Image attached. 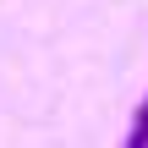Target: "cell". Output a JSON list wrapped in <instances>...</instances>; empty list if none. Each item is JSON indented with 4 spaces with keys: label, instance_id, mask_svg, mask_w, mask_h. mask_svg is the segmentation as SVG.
Listing matches in <instances>:
<instances>
[{
    "label": "cell",
    "instance_id": "1",
    "mask_svg": "<svg viewBox=\"0 0 148 148\" xmlns=\"http://www.w3.org/2000/svg\"><path fill=\"white\" fill-rule=\"evenodd\" d=\"M121 148H148V99L137 104V115H132V132H126V143Z\"/></svg>",
    "mask_w": 148,
    "mask_h": 148
}]
</instances>
